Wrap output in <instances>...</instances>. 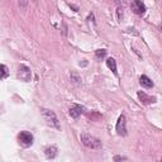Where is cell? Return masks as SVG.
<instances>
[{"instance_id":"cell-1","label":"cell","mask_w":162,"mask_h":162,"mask_svg":"<svg viewBox=\"0 0 162 162\" xmlns=\"http://www.w3.org/2000/svg\"><path fill=\"white\" fill-rule=\"evenodd\" d=\"M80 138H81V142H83V145L86 146L88 148H91V150H100L101 147H103V145H101V141L98 139L96 137L91 136V134L81 133Z\"/></svg>"},{"instance_id":"cell-2","label":"cell","mask_w":162,"mask_h":162,"mask_svg":"<svg viewBox=\"0 0 162 162\" xmlns=\"http://www.w3.org/2000/svg\"><path fill=\"white\" fill-rule=\"evenodd\" d=\"M42 115H43V119L47 122L48 126H51L52 128H56V129H61L58 118L55 114V112L48 110V109H42Z\"/></svg>"},{"instance_id":"cell-3","label":"cell","mask_w":162,"mask_h":162,"mask_svg":"<svg viewBox=\"0 0 162 162\" xmlns=\"http://www.w3.org/2000/svg\"><path fill=\"white\" fill-rule=\"evenodd\" d=\"M18 141H19V143L22 145L23 147H31L33 145V134L31 132H27V131H23V132H20L18 134Z\"/></svg>"},{"instance_id":"cell-4","label":"cell","mask_w":162,"mask_h":162,"mask_svg":"<svg viewBox=\"0 0 162 162\" xmlns=\"http://www.w3.org/2000/svg\"><path fill=\"white\" fill-rule=\"evenodd\" d=\"M18 77L20 80L26 81V83H28V81H31L32 79V72H31V69L26 65H20L19 66V70H18Z\"/></svg>"},{"instance_id":"cell-5","label":"cell","mask_w":162,"mask_h":162,"mask_svg":"<svg viewBox=\"0 0 162 162\" xmlns=\"http://www.w3.org/2000/svg\"><path fill=\"white\" fill-rule=\"evenodd\" d=\"M117 132L119 136H127V128H126V117L120 115L117 122Z\"/></svg>"},{"instance_id":"cell-6","label":"cell","mask_w":162,"mask_h":162,"mask_svg":"<svg viewBox=\"0 0 162 162\" xmlns=\"http://www.w3.org/2000/svg\"><path fill=\"white\" fill-rule=\"evenodd\" d=\"M131 7H132V10H133L136 14H138V15L145 14V12H146V7H145L143 3L141 2V0H133L132 4H131Z\"/></svg>"},{"instance_id":"cell-7","label":"cell","mask_w":162,"mask_h":162,"mask_svg":"<svg viewBox=\"0 0 162 162\" xmlns=\"http://www.w3.org/2000/svg\"><path fill=\"white\" fill-rule=\"evenodd\" d=\"M138 98H139V100L142 101V103L146 104V105L152 104V103H155V101H156V98L148 96V95H147L146 93H143V91H138Z\"/></svg>"},{"instance_id":"cell-8","label":"cell","mask_w":162,"mask_h":162,"mask_svg":"<svg viewBox=\"0 0 162 162\" xmlns=\"http://www.w3.org/2000/svg\"><path fill=\"white\" fill-rule=\"evenodd\" d=\"M85 112V108L84 107H81V105H74L71 109H70V115L72 118H79L81 114H83Z\"/></svg>"},{"instance_id":"cell-9","label":"cell","mask_w":162,"mask_h":162,"mask_svg":"<svg viewBox=\"0 0 162 162\" xmlns=\"http://www.w3.org/2000/svg\"><path fill=\"white\" fill-rule=\"evenodd\" d=\"M139 83H141V85H142V86L146 88V89H151V88H153V81H152L148 76H146V75L141 76V79H139Z\"/></svg>"},{"instance_id":"cell-10","label":"cell","mask_w":162,"mask_h":162,"mask_svg":"<svg viewBox=\"0 0 162 162\" xmlns=\"http://www.w3.org/2000/svg\"><path fill=\"white\" fill-rule=\"evenodd\" d=\"M45 153H46V157L47 158H55L57 156V147L56 146H50L45 150Z\"/></svg>"},{"instance_id":"cell-11","label":"cell","mask_w":162,"mask_h":162,"mask_svg":"<svg viewBox=\"0 0 162 162\" xmlns=\"http://www.w3.org/2000/svg\"><path fill=\"white\" fill-rule=\"evenodd\" d=\"M107 65H108V67L113 71V74L114 75H118V71H117V62H115V60L114 58H108L107 60Z\"/></svg>"},{"instance_id":"cell-12","label":"cell","mask_w":162,"mask_h":162,"mask_svg":"<svg viewBox=\"0 0 162 162\" xmlns=\"http://www.w3.org/2000/svg\"><path fill=\"white\" fill-rule=\"evenodd\" d=\"M9 76V70H8V67L5 66V65H3V64H0V80H3V79H5V77H8Z\"/></svg>"},{"instance_id":"cell-13","label":"cell","mask_w":162,"mask_h":162,"mask_svg":"<svg viewBox=\"0 0 162 162\" xmlns=\"http://www.w3.org/2000/svg\"><path fill=\"white\" fill-rule=\"evenodd\" d=\"M95 56H96V58L101 60L107 56V51L105 50H98V51H95Z\"/></svg>"},{"instance_id":"cell-14","label":"cell","mask_w":162,"mask_h":162,"mask_svg":"<svg viewBox=\"0 0 162 162\" xmlns=\"http://www.w3.org/2000/svg\"><path fill=\"white\" fill-rule=\"evenodd\" d=\"M28 5V0H19V7L22 9H26Z\"/></svg>"},{"instance_id":"cell-15","label":"cell","mask_w":162,"mask_h":162,"mask_svg":"<svg viewBox=\"0 0 162 162\" xmlns=\"http://www.w3.org/2000/svg\"><path fill=\"white\" fill-rule=\"evenodd\" d=\"M71 77L74 79V81H75V83H77V84H80L81 83V79L75 74V72H71Z\"/></svg>"},{"instance_id":"cell-16","label":"cell","mask_w":162,"mask_h":162,"mask_svg":"<svg viewBox=\"0 0 162 162\" xmlns=\"http://www.w3.org/2000/svg\"><path fill=\"white\" fill-rule=\"evenodd\" d=\"M114 160H115V161H120V160H127V158H126V157H122V156H115Z\"/></svg>"}]
</instances>
